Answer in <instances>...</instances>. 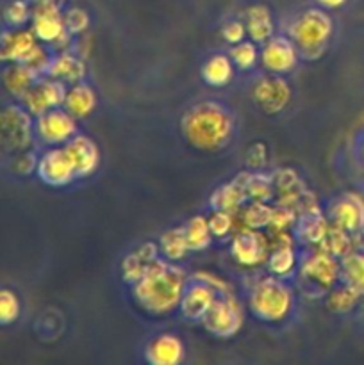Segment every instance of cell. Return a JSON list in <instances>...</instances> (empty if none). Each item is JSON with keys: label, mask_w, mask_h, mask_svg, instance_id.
<instances>
[{"label": "cell", "mask_w": 364, "mask_h": 365, "mask_svg": "<svg viewBox=\"0 0 364 365\" xmlns=\"http://www.w3.org/2000/svg\"><path fill=\"white\" fill-rule=\"evenodd\" d=\"M236 121L231 109L216 100H202L181 118V134L191 148L218 153L234 139Z\"/></svg>", "instance_id": "6da1fadb"}, {"label": "cell", "mask_w": 364, "mask_h": 365, "mask_svg": "<svg viewBox=\"0 0 364 365\" xmlns=\"http://www.w3.org/2000/svg\"><path fill=\"white\" fill-rule=\"evenodd\" d=\"M188 280L181 266L159 257L145 277L132 285V296L143 312L166 316L181 307Z\"/></svg>", "instance_id": "7a4b0ae2"}, {"label": "cell", "mask_w": 364, "mask_h": 365, "mask_svg": "<svg viewBox=\"0 0 364 365\" xmlns=\"http://www.w3.org/2000/svg\"><path fill=\"white\" fill-rule=\"evenodd\" d=\"M295 309V292L285 278L275 274L259 278L250 289L248 310L263 323H280Z\"/></svg>", "instance_id": "3957f363"}, {"label": "cell", "mask_w": 364, "mask_h": 365, "mask_svg": "<svg viewBox=\"0 0 364 365\" xmlns=\"http://www.w3.org/2000/svg\"><path fill=\"white\" fill-rule=\"evenodd\" d=\"M289 38L298 48L300 57L316 61L323 57L334 34V21L325 9H305L289 25Z\"/></svg>", "instance_id": "277c9868"}, {"label": "cell", "mask_w": 364, "mask_h": 365, "mask_svg": "<svg viewBox=\"0 0 364 365\" xmlns=\"http://www.w3.org/2000/svg\"><path fill=\"white\" fill-rule=\"evenodd\" d=\"M200 323L214 337H234L245 323V312H243V307L239 299L236 298L234 291L218 292L216 299Z\"/></svg>", "instance_id": "5b68a950"}, {"label": "cell", "mask_w": 364, "mask_h": 365, "mask_svg": "<svg viewBox=\"0 0 364 365\" xmlns=\"http://www.w3.org/2000/svg\"><path fill=\"white\" fill-rule=\"evenodd\" d=\"M32 114L24 106H7L2 110V146L6 152L24 153L31 148L34 141V121Z\"/></svg>", "instance_id": "8992f818"}, {"label": "cell", "mask_w": 364, "mask_h": 365, "mask_svg": "<svg viewBox=\"0 0 364 365\" xmlns=\"http://www.w3.org/2000/svg\"><path fill=\"white\" fill-rule=\"evenodd\" d=\"M34 134L41 145L63 146L79 134L77 118L71 116L64 107L50 109L36 116Z\"/></svg>", "instance_id": "52a82bcc"}, {"label": "cell", "mask_w": 364, "mask_h": 365, "mask_svg": "<svg viewBox=\"0 0 364 365\" xmlns=\"http://www.w3.org/2000/svg\"><path fill=\"white\" fill-rule=\"evenodd\" d=\"M36 175L50 187H66L79 178L75 164L68 150L63 146H49L36 164Z\"/></svg>", "instance_id": "ba28073f"}, {"label": "cell", "mask_w": 364, "mask_h": 365, "mask_svg": "<svg viewBox=\"0 0 364 365\" xmlns=\"http://www.w3.org/2000/svg\"><path fill=\"white\" fill-rule=\"evenodd\" d=\"M253 103L263 110L264 114H278L291 102V86L284 81L282 75L268 73L257 78L250 89Z\"/></svg>", "instance_id": "9c48e42d"}, {"label": "cell", "mask_w": 364, "mask_h": 365, "mask_svg": "<svg viewBox=\"0 0 364 365\" xmlns=\"http://www.w3.org/2000/svg\"><path fill=\"white\" fill-rule=\"evenodd\" d=\"M270 252V237H266L261 230L241 228L232 237L231 255L243 267L263 266V264L268 262Z\"/></svg>", "instance_id": "30bf717a"}, {"label": "cell", "mask_w": 364, "mask_h": 365, "mask_svg": "<svg viewBox=\"0 0 364 365\" xmlns=\"http://www.w3.org/2000/svg\"><path fill=\"white\" fill-rule=\"evenodd\" d=\"M300 277L321 291H330L341 278V264L338 262V257L318 248L300 262Z\"/></svg>", "instance_id": "8fae6325"}, {"label": "cell", "mask_w": 364, "mask_h": 365, "mask_svg": "<svg viewBox=\"0 0 364 365\" xmlns=\"http://www.w3.org/2000/svg\"><path fill=\"white\" fill-rule=\"evenodd\" d=\"M68 86L63 82L56 81V78L39 77L27 91L21 96V106L32 114V116H39V114L46 113L50 109H56L64 103V96H66Z\"/></svg>", "instance_id": "7c38bea8"}, {"label": "cell", "mask_w": 364, "mask_h": 365, "mask_svg": "<svg viewBox=\"0 0 364 365\" xmlns=\"http://www.w3.org/2000/svg\"><path fill=\"white\" fill-rule=\"evenodd\" d=\"M32 32L41 43H52L56 46L66 45L68 36H70L61 7L52 6V4L34 6V9H32Z\"/></svg>", "instance_id": "4fadbf2b"}, {"label": "cell", "mask_w": 364, "mask_h": 365, "mask_svg": "<svg viewBox=\"0 0 364 365\" xmlns=\"http://www.w3.org/2000/svg\"><path fill=\"white\" fill-rule=\"evenodd\" d=\"M298 57V48L289 36H271L261 48V64L268 73H291L296 68Z\"/></svg>", "instance_id": "5bb4252c"}, {"label": "cell", "mask_w": 364, "mask_h": 365, "mask_svg": "<svg viewBox=\"0 0 364 365\" xmlns=\"http://www.w3.org/2000/svg\"><path fill=\"white\" fill-rule=\"evenodd\" d=\"M218 291L209 284V282L202 280V278H196L193 274L188 280L186 285L184 296H182L181 302V312L186 319L189 321H202L203 316L207 314V310L211 309V305L216 299Z\"/></svg>", "instance_id": "9a60e30c"}, {"label": "cell", "mask_w": 364, "mask_h": 365, "mask_svg": "<svg viewBox=\"0 0 364 365\" xmlns=\"http://www.w3.org/2000/svg\"><path fill=\"white\" fill-rule=\"evenodd\" d=\"M328 220L332 225L343 228L348 234L364 228V200L353 192H346L335 200L328 209Z\"/></svg>", "instance_id": "2e32d148"}, {"label": "cell", "mask_w": 364, "mask_h": 365, "mask_svg": "<svg viewBox=\"0 0 364 365\" xmlns=\"http://www.w3.org/2000/svg\"><path fill=\"white\" fill-rule=\"evenodd\" d=\"M159 245L150 241L143 242L141 246L127 253L121 260V278H123V282H127L128 285H134L136 282L141 280L146 271L159 259Z\"/></svg>", "instance_id": "e0dca14e"}, {"label": "cell", "mask_w": 364, "mask_h": 365, "mask_svg": "<svg viewBox=\"0 0 364 365\" xmlns=\"http://www.w3.org/2000/svg\"><path fill=\"white\" fill-rule=\"evenodd\" d=\"M75 164L79 178H88L98 170L100 150L91 138L84 134H77L64 145Z\"/></svg>", "instance_id": "ac0fdd59"}, {"label": "cell", "mask_w": 364, "mask_h": 365, "mask_svg": "<svg viewBox=\"0 0 364 365\" xmlns=\"http://www.w3.org/2000/svg\"><path fill=\"white\" fill-rule=\"evenodd\" d=\"M184 356V342L175 334H159L145 348V360L152 365H177Z\"/></svg>", "instance_id": "d6986e66"}, {"label": "cell", "mask_w": 364, "mask_h": 365, "mask_svg": "<svg viewBox=\"0 0 364 365\" xmlns=\"http://www.w3.org/2000/svg\"><path fill=\"white\" fill-rule=\"evenodd\" d=\"M246 173L238 175L234 180L220 185L216 191L211 195V207L213 210H228V212H239L245 202L248 200L246 196Z\"/></svg>", "instance_id": "ffe728a7"}, {"label": "cell", "mask_w": 364, "mask_h": 365, "mask_svg": "<svg viewBox=\"0 0 364 365\" xmlns=\"http://www.w3.org/2000/svg\"><path fill=\"white\" fill-rule=\"evenodd\" d=\"M63 107L71 114V116L77 118V120H84V118H88L96 107L95 89L84 81L68 86Z\"/></svg>", "instance_id": "44dd1931"}, {"label": "cell", "mask_w": 364, "mask_h": 365, "mask_svg": "<svg viewBox=\"0 0 364 365\" xmlns=\"http://www.w3.org/2000/svg\"><path fill=\"white\" fill-rule=\"evenodd\" d=\"M49 77L71 86L82 82L86 77V64L81 57L74 56L70 52H61L52 57V63L49 68Z\"/></svg>", "instance_id": "7402d4cb"}, {"label": "cell", "mask_w": 364, "mask_h": 365, "mask_svg": "<svg viewBox=\"0 0 364 365\" xmlns=\"http://www.w3.org/2000/svg\"><path fill=\"white\" fill-rule=\"evenodd\" d=\"M39 39L31 31H4L2 34V59L11 63H24L25 57L36 48Z\"/></svg>", "instance_id": "603a6c76"}, {"label": "cell", "mask_w": 364, "mask_h": 365, "mask_svg": "<svg viewBox=\"0 0 364 365\" xmlns=\"http://www.w3.org/2000/svg\"><path fill=\"white\" fill-rule=\"evenodd\" d=\"M234 68L236 64L232 63L231 56H227V53H214L202 64L200 75H202L203 82L211 86V88H225L234 78Z\"/></svg>", "instance_id": "cb8c5ba5"}, {"label": "cell", "mask_w": 364, "mask_h": 365, "mask_svg": "<svg viewBox=\"0 0 364 365\" xmlns=\"http://www.w3.org/2000/svg\"><path fill=\"white\" fill-rule=\"evenodd\" d=\"M245 25L250 39L256 41L257 45H263L273 36V18H271L270 9L263 4H257L246 9L245 13Z\"/></svg>", "instance_id": "d4e9b609"}, {"label": "cell", "mask_w": 364, "mask_h": 365, "mask_svg": "<svg viewBox=\"0 0 364 365\" xmlns=\"http://www.w3.org/2000/svg\"><path fill=\"white\" fill-rule=\"evenodd\" d=\"M328 228H330V220L325 217L321 212L303 214L298 216V225H296V235L302 242L309 246H320L323 242L325 235H327Z\"/></svg>", "instance_id": "484cf974"}, {"label": "cell", "mask_w": 364, "mask_h": 365, "mask_svg": "<svg viewBox=\"0 0 364 365\" xmlns=\"http://www.w3.org/2000/svg\"><path fill=\"white\" fill-rule=\"evenodd\" d=\"M38 78L39 75L24 63H11V66H7L6 70H4V86H6V89L11 95L18 96V98H21L24 93L27 91Z\"/></svg>", "instance_id": "4316f807"}, {"label": "cell", "mask_w": 364, "mask_h": 365, "mask_svg": "<svg viewBox=\"0 0 364 365\" xmlns=\"http://www.w3.org/2000/svg\"><path fill=\"white\" fill-rule=\"evenodd\" d=\"M159 250L161 255L166 260H170V262H178V260L184 259L188 255V252H191L188 245V239H186L184 225L164 232L159 239Z\"/></svg>", "instance_id": "83f0119b"}, {"label": "cell", "mask_w": 364, "mask_h": 365, "mask_svg": "<svg viewBox=\"0 0 364 365\" xmlns=\"http://www.w3.org/2000/svg\"><path fill=\"white\" fill-rule=\"evenodd\" d=\"M343 284L364 292V248H353L341 259Z\"/></svg>", "instance_id": "f1b7e54d"}, {"label": "cell", "mask_w": 364, "mask_h": 365, "mask_svg": "<svg viewBox=\"0 0 364 365\" xmlns=\"http://www.w3.org/2000/svg\"><path fill=\"white\" fill-rule=\"evenodd\" d=\"M296 253L295 245L277 246L271 248L270 257H268V271L278 278H289L296 269Z\"/></svg>", "instance_id": "f546056e"}, {"label": "cell", "mask_w": 364, "mask_h": 365, "mask_svg": "<svg viewBox=\"0 0 364 365\" xmlns=\"http://www.w3.org/2000/svg\"><path fill=\"white\" fill-rule=\"evenodd\" d=\"M186 239L191 252H202L213 241V232L209 227V217L193 216L188 223H184Z\"/></svg>", "instance_id": "4dcf8cb0"}, {"label": "cell", "mask_w": 364, "mask_h": 365, "mask_svg": "<svg viewBox=\"0 0 364 365\" xmlns=\"http://www.w3.org/2000/svg\"><path fill=\"white\" fill-rule=\"evenodd\" d=\"M246 196L252 202H271L275 198V185H273V177H268V175L259 173H246Z\"/></svg>", "instance_id": "1f68e13d"}, {"label": "cell", "mask_w": 364, "mask_h": 365, "mask_svg": "<svg viewBox=\"0 0 364 365\" xmlns=\"http://www.w3.org/2000/svg\"><path fill=\"white\" fill-rule=\"evenodd\" d=\"M363 296H364V292L357 291V289H353L352 285L343 284V287L330 289V292H328V298H327V305L332 312L346 314L359 305V302Z\"/></svg>", "instance_id": "d6a6232c"}, {"label": "cell", "mask_w": 364, "mask_h": 365, "mask_svg": "<svg viewBox=\"0 0 364 365\" xmlns=\"http://www.w3.org/2000/svg\"><path fill=\"white\" fill-rule=\"evenodd\" d=\"M318 248L325 250L330 255L338 257V259H343L346 253H350L353 250V241L352 234H348L343 228L335 227V225L330 223V228H328L327 235H325L323 242H321Z\"/></svg>", "instance_id": "836d02e7"}, {"label": "cell", "mask_w": 364, "mask_h": 365, "mask_svg": "<svg viewBox=\"0 0 364 365\" xmlns=\"http://www.w3.org/2000/svg\"><path fill=\"white\" fill-rule=\"evenodd\" d=\"M273 214V207L264 202H252L248 207L241 209L243 228H253V230H263L268 228Z\"/></svg>", "instance_id": "e575fe53"}, {"label": "cell", "mask_w": 364, "mask_h": 365, "mask_svg": "<svg viewBox=\"0 0 364 365\" xmlns=\"http://www.w3.org/2000/svg\"><path fill=\"white\" fill-rule=\"evenodd\" d=\"M256 41H241L238 45H232L231 48V59L236 64V68L246 71L252 70L256 66L257 59H261V52L257 50Z\"/></svg>", "instance_id": "d590c367"}, {"label": "cell", "mask_w": 364, "mask_h": 365, "mask_svg": "<svg viewBox=\"0 0 364 365\" xmlns=\"http://www.w3.org/2000/svg\"><path fill=\"white\" fill-rule=\"evenodd\" d=\"M20 312L21 305L16 292L9 291V289H2L0 291V321H2L4 327L16 323L18 317H20Z\"/></svg>", "instance_id": "8d00e7d4"}, {"label": "cell", "mask_w": 364, "mask_h": 365, "mask_svg": "<svg viewBox=\"0 0 364 365\" xmlns=\"http://www.w3.org/2000/svg\"><path fill=\"white\" fill-rule=\"evenodd\" d=\"M4 20L11 27H24L29 20H32V9L29 0H13L4 9Z\"/></svg>", "instance_id": "74e56055"}, {"label": "cell", "mask_w": 364, "mask_h": 365, "mask_svg": "<svg viewBox=\"0 0 364 365\" xmlns=\"http://www.w3.org/2000/svg\"><path fill=\"white\" fill-rule=\"evenodd\" d=\"M298 214L288 207H273V214H271V221L268 225V232L270 234H277V232H285L295 225Z\"/></svg>", "instance_id": "f35d334b"}, {"label": "cell", "mask_w": 364, "mask_h": 365, "mask_svg": "<svg viewBox=\"0 0 364 365\" xmlns=\"http://www.w3.org/2000/svg\"><path fill=\"white\" fill-rule=\"evenodd\" d=\"M209 227L214 237L221 239L234 230V212L228 210H213L209 217Z\"/></svg>", "instance_id": "ab89813d"}, {"label": "cell", "mask_w": 364, "mask_h": 365, "mask_svg": "<svg viewBox=\"0 0 364 365\" xmlns=\"http://www.w3.org/2000/svg\"><path fill=\"white\" fill-rule=\"evenodd\" d=\"M52 57L49 53V50L45 48L43 45H36V48L32 50L31 53H29L27 57H25L24 64H27L31 70H34L36 73L39 75V77H45L46 73H49V68H50V63H52Z\"/></svg>", "instance_id": "60d3db41"}, {"label": "cell", "mask_w": 364, "mask_h": 365, "mask_svg": "<svg viewBox=\"0 0 364 365\" xmlns=\"http://www.w3.org/2000/svg\"><path fill=\"white\" fill-rule=\"evenodd\" d=\"M64 24H66V29L70 34H81V32H84L88 29L89 16L84 9L74 7V9L64 13Z\"/></svg>", "instance_id": "b9f144b4"}, {"label": "cell", "mask_w": 364, "mask_h": 365, "mask_svg": "<svg viewBox=\"0 0 364 365\" xmlns=\"http://www.w3.org/2000/svg\"><path fill=\"white\" fill-rule=\"evenodd\" d=\"M246 34H248V32H246L245 21L239 20L228 21V24L221 29V36H223L225 41L231 43V45H238V43L245 41Z\"/></svg>", "instance_id": "7bdbcfd3"}, {"label": "cell", "mask_w": 364, "mask_h": 365, "mask_svg": "<svg viewBox=\"0 0 364 365\" xmlns=\"http://www.w3.org/2000/svg\"><path fill=\"white\" fill-rule=\"evenodd\" d=\"M268 160V150L263 143H256L248 148L246 152V166L250 170H261V168L266 166Z\"/></svg>", "instance_id": "ee69618b"}, {"label": "cell", "mask_w": 364, "mask_h": 365, "mask_svg": "<svg viewBox=\"0 0 364 365\" xmlns=\"http://www.w3.org/2000/svg\"><path fill=\"white\" fill-rule=\"evenodd\" d=\"M36 164H38V157L32 155L31 152L18 153L16 159L13 163V170L18 171V173L25 175L31 173V171H36Z\"/></svg>", "instance_id": "f6af8a7d"}, {"label": "cell", "mask_w": 364, "mask_h": 365, "mask_svg": "<svg viewBox=\"0 0 364 365\" xmlns=\"http://www.w3.org/2000/svg\"><path fill=\"white\" fill-rule=\"evenodd\" d=\"M345 2L346 0H318V4L325 9H338V7L345 6Z\"/></svg>", "instance_id": "bcb514c9"}, {"label": "cell", "mask_w": 364, "mask_h": 365, "mask_svg": "<svg viewBox=\"0 0 364 365\" xmlns=\"http://www.w3.org/2000/svg\"><path fill=\"white\" fill-rule=\"evenodd\" d=\"M29 2H32L34 6H38V4H52V6H63L64 0H29Z\"/></svg>", "instance_id": "7dc6e473"}]
</instances>
